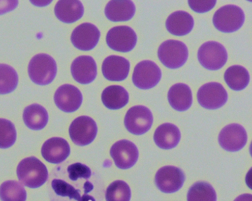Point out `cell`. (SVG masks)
Listing matches in <instances>:
<instances>
[{
  "label": "cell",
  "mask_w": 252,
  "mask_h": 201,
  "mask_svg": "<svg viewBox=\"0 0 252 201\" xmlns=\"http://www.w3.org/2000/svg\"><path fill=\"white\" fill-rule=\"evenodd\" d=\"M17 175L23 185L32 189L41 187L48 178L47 168L34 156L25 158L19 162Z\"/></svg>",
  "instance_id": "obj_1"
},
{
  "label": "cell",
  "mask_w": 252,
  "mask_h": 201,
  "mask_svg": "<svg viewBox=\"0 0 252 201\" xmlns=\"http://www.w3.org/2000/svg\"><path fill=\"white\" fill-rule=\"evenodd\" d=\"M57 70L55 60L48 54H37L29 64V77L34 84L39 86H46L53 82Z\"/></svg>",
  "instance_id": "obj_2"
},
{
  "label": "cell",
  "mask_w": 252,
  "mask_h": 201,
  "mask_svg": "<svg viewBox=\"0 0 252 201\" xmlns=\"http://www.w3.org/2000/svg\"><path fill=\"white\" fill-rule=\"evenodd\" d=\"M245 21V14L240 7L227 5L215 12L213 25L217 30L224 33H232L239 30Z\"/></svg>",
  "instance_id": "obj_3"
},
{
  "label": "cell",
  "mask_w": 252,
  "mask_h": 201,
  "mask_svg": "<svg viewBox=\"0 0 252 201\" xmlns=\"http://www.w3.org/2000/svg\"><path fill=\"white\" fill-rule=\"evenodd\" d=\"M188 49L186 44L178 40H166L158 50V57L166 67L176 69L185 65L187 61Z\"/></svg>",
  "instance_id": "obj_4"
},
{
  "label": "cell",
  "mask_w": 252,
  "mask_h": 201,
  "mask_svg": "<svg viewBox=\"0 0 252 201\" xmlns=\"http://www.w3.org/2000/svg\"><path fill=\"white\" fill-rule=\"evenodd\" d=\"M197 57L199 63L209 71L219 70L228 59V53L221 44L215 41L205 42L199 48Z\"/></svg>",
  "instance_id": "obj_5"
},
{
  "label": "cell",
  "mask_w": 252,
  "mask_h": 201,
  "mask_svg": "<svg viewBox=\"0 0 252 201\" xmlns=\"http://www.w3.org/2000/svg\"><path fill=\"white\" fill-rule=\"evenodd\" d=\"M98 127L95 121L87 116L77 117L69 128L71 141L79 146H86L95 140Z\"/></svg>",
  "instance_id": "obj_6"
},
{
  "label": "cell",
  "mask_w": 252,
  "mask_h": 201,
  "mask_svg": "<svg viewBox=\"0 0 252 201\" xmlns=\"http://www.w3.org/2000/svg\"><path fill=\"white\" fill-rule=\"evenodd\" d=\"M153 123L152 113L148 108L142 105L130 108L124 119L126 129L129 132L137 136L147 133L151 129Z\"/></svg>",
  "instance_id": "obj_7"
},
{
  "label": "cell",
  "mask_w": 252,
  "mask_h": 201,
  "mask_svg": "<svg viewBox=\"0 0 252 201\" xmlns=\"http://www.w3.org/2000/svg\"><path fill=\"white\" fill-rule=\"evenodd\" d=\"M162 72L158 66L153 61H141L135 66L133 71V84L141 90H149L160 82Z\"/></svg>",
  "instance_id": "obj_8"
},
{
  "label": "cell",
  "mask_w": 252,
  "mask_h": 201,
  "mask_svg": "<svg viewBox=\"0 0 252 201\" xmlns=\"http://www.w3.org/2000/svg\"><path fill=\"white\" fill-rule=\"evenodd\" d=\"M197 97L199 105L209 110L223 107L228 100L227 92L218 82H209L203 85L199 89Z\"/></svg>",
  "instance_id": "obj_9"
},
{
  "label": "cell",
  "mask_w": 252,
  "mask_h": 201,
  "mask_svg": "<svg viewBox=\"0 0 252 201\" xmlns=\"http://www.w3.org/2000/svg\"><path fill=\"white\" fill-rule=\"evenodd\" d=\"M186 176L179 168L166 166L157 171L155 175V184L157 188L164 193L177 192L183 186Z\"/></svg>",
  "instance_id": "obj_10"
},
{
  "label": "cell",
  "mask_w": 252,
  "mask_h": 201,
  "mask_svg": "<svg viewBox=\"0 0 252 201\" xmlns=\"http://www.w3.org/2000/svg\"><path fill=\"white\" fill-rule=\"evenodd\" d=\"M108 47L114 51L129 52L134 49L137 42L136 33L127 26H119L110 29L106 35Z\"/></svg>",
  "instance_id": "obj_11"
},
{
  "label": "cell",
  "mask_w": 252,
  "mask_h": 201,
  "mask_svg": "<svg viewBox=\"0 0 252 201\" xmlns=\"http://www.w3.org/2000/svg\"><path fill=\"white\" fill-rule=\"evenodd\" d=\"M110 156L118 169H131L136 164L139 158L137 146L129 140L118 141L110 149Z\"/></svg>",
  "instance_id": "obj_12"
},
{
  "label": "cell",
  "mask_w": 252,
  "mask_h": 201,
  "mask_svg": "<svg viewBox=\"0 0 252 201\" xmlns=\"http://www.w3.org/2000/svg\"><path fill=\"white\" fill-rule=\"evenodd\" d=\"M248 141L245 128L238 124H231L224 127L219 136V143L224 150L237 152L245 147Z\"/></svg>",
  "instance_id": "obj_13"
},
{
  "label": "cell",
  "mask_w": 252,
  "mask_h": 201,
  "mask_svg": "<svg viewBox=\"0 0 252 201\" xmlns=\"http://www.w3.org/2000/svg\"><path fill=\"white\" fill-rule=\"evenodd\" d=\"M54 100L58 109L65 113H73L81 107L83 95L77 87L64 84L56 90Z\"/></svg>",
  "instance_id": "obj_14"
},
{
  "label": "cell",
  "mask_w": 252,
  "mask_h": 201,
  "mask_svg": "<svg viewBox=\"0 0 252 201\" xmlns=\"http://www.w3.org/2000/svg\"><path fill=\"white\" fill-rule=\"evenodd\" d=\"M100 37V30L95 25L85 23L73 30L71 41L77 49L89 51L96 47Z\"/></svg>",
  "instance_id": "obj_15"
},
{
  "label": "cell",
  "mask_w": 252,
  "mask_h": 201,
  "mask_svg": "<svg viewBox=\"0 0 252 201\" xmlns=\"http://www.w3.org/2000/svg\"><path fill=\"white\" fill-rule=\"evenodd\" d=\"M73 78L81 84H89L95 80L97 67L94 59L88 55L79 56L71 66Z\"/></svg>",
  "instance_id": "obj_16"
},
{
  "label": "cell",
  "mask_w": 252,
  "mask_h": 201,
  "mask_svg": "<svg viewBox=\"0 0 252 201\" xmlns=\"http://www.w3.org/2000/svg\"><path fill=\"white\" fill-rule=\"evenodd\" d=\"M130 69V63L126 58L118 55L106 57L102 65L104 78L109 81L120 82L127 78Z\"/></svg>",
  "instance_id": "obj_17"
},
{
  "label": "cell",
  "mask_w": 252,
  "mask_h": 201,
  "mask_svg": "<svg viewBox=\"0 0 252 201\" xmlns=\"http://www.w3.org/2000/svg\"><path fill=\"white\" fill-rule=\"evenodd\" d=\"M70 146L63 138H52L46 141L41 149L42 157L50 163L65 161L70 154Z\"/></svg>",
  "instance_id": "obj_18"
},
{
  "label": "cell",
  "mask_w": 252,
  "mask_h": 201,
  "mask_svg": "<svg viewBox=\"0 0 252 201\" xmlns=\"http://www.w3.org/2000/svg\"><path fill=\"white\" fill-rule=\"evenodd\" d=\"M181 133L173 124L165 123L159 126L154 133V142L162 150H172L179 144Z\"/></svg>",
  "instance_id": "obj_19"
},
{
  "label": "cell",
  "mask_w": 252,
  "mask_h": 201,
  "mask_svg": "<svg viewBox=\"0 0 252 201\" xmlns=\"http://www.w3.org/2000/svg\"><path fill=\"white\" fill-rule=\"evenodd\" d=\"M168 100L170 106L176 111H187L192 105V93L190 88L185 84H174L168 93Z\"/></svg>",
  "instance_id": "obj_20"
},
{
  "label": "cell",
  "mask_w": 252,
  "mask_h": 201,
  "mask_svg": "<svg viewBox=\"0 0 252 201\" xmlns=\"http://www.w3.org/2000/svg\"><path fill=\"white\" fill-rule=\"evenodd\" d=\"M194 20L192 16L184 11L172 13L166 21V29L170 34L178 36L187 35L192 30Z\"/></svg>",
  "instance_id": "obj_21"
},
{
  "label": "cell",
  "mask_w": 252,
  "mask_h": 201,
  "mask_svg": "<svg viewBox=\"0 0 252 201\" xmlns=\"http://www.w3.org/2000/svg\"><path fill=\"white\" fill-rule=\"evenodd\" d=\"M135 9L133 1H110L105 7V15L112 22H125L133 18Z\"/></svg>",
  "instance_id": "obj_22"
},
{
  "label": "cell",
  "mask_w": 252,
  "mask_h": 201,
  "mask_svg": "<svg viewBox=\"0 0 252 201\" xmlns=\"http://www.w3.org/2000/svg\"><path fill=\"white\" fill-rule=\"evenodd\" d=\"M54 13L62 22L73 23L79 21L84 13V7L80 1H59Z\"/></svg>",
  "instance_id": "obj_23"
},
{
  "label": "cell",
  "mask_w": 252,
  "mask_h": 201,
  "mask_svg": "<svg viewBox=\"0 0 252 201\" xmlns=\"http://www.w3.org/2000/svg\"><path fill=\"white\" fill-rule=\"evenodd\" d=\"M102 103L108 109L118 110L125 107L129 101V94L124 87L113 85L102 93Z\"/></svg>",
  "instance_id": "obj_24"
},
{
  "label": "cell",
  "mask_w": 252,
  "mask_h": 201,
  "mask_svg": "<svg viewBox=\"0 0 252 201\" xmlns=\"http://www.w3.org/2000/svg\"><path fill=\"white\" fill-rule=\"evenodd\" d=\"M23 118L25 125L32 130H40L44 128L48 122L47 111L38 104H32L25 108Z\"/></svg>",
  "instance_id": "obj_25"
},
{
  "label": "cell",
  "mask_w": 252,
  "mask_h": 201,
  "mask_svg": "<svg viewBox=\"0 0 252 201\" xmlns=\"http://www.w3.org/2000/svg\"><path fill=\"white\" fill-rule=\"evenodd\" d=\"M224 78L228 86L234 91L243 90L250 82L249 73L240 65L229 67L224 73Z\"/></svg>",
  "instance_id": "obj_26"
},
{
  "label": "cell",
  "mask_w": 252,
  "mask_h": 201,
  "mask_svg": "<svg viewBox=\"0 0 252 201\" xmlns=\"http://www.w3.org/2000/svg\"><path fill=\"white\" fill-rule=\"evenodd\" d=\"M188 201H217V193L210 183L197 181L189 188Z\"/></svg>",
  "instance_id": "obj_27"
},
{
  "label": "cell",
  "mask_w": 252,
  "mask_h": 201,
  "mask_svg": "<svg viewBox=\"0 0 252 201\" xmlns=\"http://www.w3.org/2000/svg\"><path fill=\"white\" fill-rule=\"evenodd\" d=\"M0 199L1 201H26V190L18 181H5L0 186Z\"/></svg>",
  "instance_id": "obj_28"
},
{
  "label": "cell",
  "mask_w": 252,
  "mask_h": 201,
  "mask_svg": "<svg viewBox=\"0 0 252 201\" xmlns=\"http://www.w3.org/2000/svg\"><path fill=\"white\" fill-rule=\"evenodd\" d=\"M19 82L18 75L12 67L0 64V95L10 94L16 89Z\"/></svg>",
  "instance_id": "obj_29"
},
{
  "label": "cell",
  "mask_w": 252,
  "mask_h": 201,
  "mask_svg": "<svg viewBox=\"0 0 252 201\" xmlns=\"http://www.w3.org/2000/svg\"><path fill=\"white\" fill-rule=\"evenodd\" d=\"M131 197L130 187L124 181H114L106 191V201H130Z\"/></svg>",
  "instance_id": "obj_30"
},
{
  "label": "cell",
  "mask_w": 252,
  "mask_h": 201,
  "mask_svg": "<svg viewBox=\"0 0 252 201\" xmlns=\"http://www.w3.org/2000/svg\"><path fill=\"white\" fill-rule=\"evenodd\" d=\"M52 187L58 196L69 197L70 199H75L77 201H89L91 199H94L86 195L81 197L80 191L62 179H54L52 181Z\"/></svg>",
  "instance_id": "obj_31"
},
{
  "label": "cell",
  "mask_w": 252,
  "mask_h": 201,
  "mask_svg": "<svg viewBox=\"0 0 252 201\" xmlns=\"http://www.w3.org/2000/svg\"><path fill=\"white\" fill-rule=\"evenodd\" d=\"M17 131L10 121L0 119V149H8L16 142Z\"/></svg>",
  "instance_id": "obj_32"
},
{
  "label": "cell",
  "mask_w": 252,
  "mask_h": 201,
  "mask_svg": "<svg viewBox=\"0 0 252 201\" xmlns=\"http://www.w3.org/2000/svg\"><path fill=\"white\" fill-rule=\"evenodd\" d=\"M67 173H68L69 179L73 181H77L79 178L88 179L92 175L90 168L79 162L69 166L67 168Z\"/></svg>",
  "instance_id": "obj_33"
},
{
  "label": "cell",
  "mask_w": 252,
  "mask_h": 201,
  "mask_svg": "<svg viewBox=\"0 0 252 201\" xmlns=\"http://www.w3.org/2000/svg\"><path fill=\"white\" fill-rule=\"evenodd\" d=\"M216 0H209V1H193L189 0L188 1L190 8L195 12L199 13H207L211 11V9L214 8L216 5Z\"/></svg>",
  "instance_id": "obj_34"
},
{
  "label": "cell",
  "mask_w": 252,
  "mask_h": 201,
  "mask_svg": "<svg viewBox=\"0 0 252 201\" xmlns=\"http://www.w3.org/2000/svg\"><path fill=\"white\" fill-rule=\"evenodd\" d=\"M18 4V1H0V15L14 10Z\"/></svg>",
  "instance_id": "obj_35"
},
{
  "label": "cell",
  "mask_w": 252,
  "mask_h": 201,
  "mask_svg": "<svg viewBox=\"0 0 252 201\" xmlns=\"http://www.w3.org/2000/svg\"><path fill=\"white\" fill-rule=\"evenodd\" d=\"M234 201H252V195L246 193L238 197Z\"/></svg>",
  "instance_id": "obj_36"
}]
</instances>
